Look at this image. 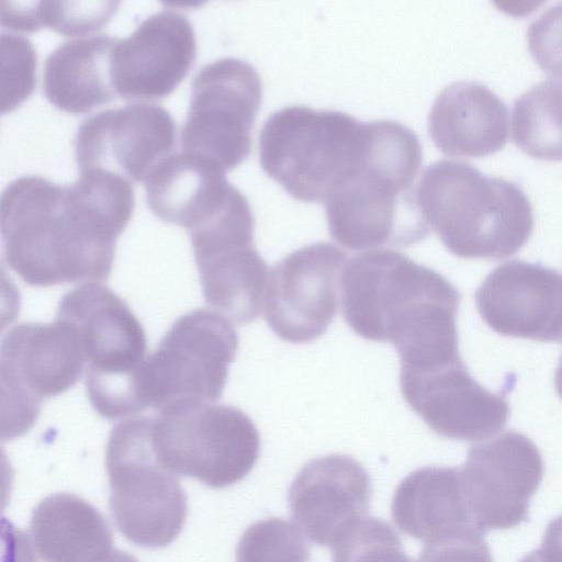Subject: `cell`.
Wrapping results in <instances>:
<instances>
[{
  "mask_svg": "<svg viewBox=\"0 0 562 562\" xmlns=\"http://www.w3.org/2000/svg\"><path fill=\"white\" fill-rule=\"evenodd\" d=\"M0 355L2 439L26 432L42 400L74 386L86 363L76 329L59 317L13 326L2 338Z\"/></svg>",
  "mask_w": 562,
  "mask_h": 562,
  "instance_id": "30bf717a",
  "label": "cell"
},
{
  "mask_svg": "<svg viewBox=\"0 0 562 562\" xmlns=\"http://www.w3.org/2000/svg\"><path fill=\"white\" fill-rule=\"evenodd\" d=\"M237 347V333L221 313L198 308L180 316L138 370L144 408L216 402Z\"/></svg>",
  "mask_w": 562,
  "mask_h": 562,
  "instance_id": "9c48e42d",
  "label": "cell"
},
{
  "mask_svg": "<svg viewBox=\"0 0 562 562\" xmlns=\"http://www.w3.org/2000/svg\"><path fill=\"white\" fill-rule=\"evenodd\" d=\"M310 548L301 529L283 518L256 521L243 533L236 562H308Z\"/></svg>",
  "mask_w": 562,
  "mask_h": 562,
  "instance_id": "484cf974",
  "label": "cell"
},
{
  "mask_svg": "<svg viewBox=\"0 0 562 562\" xmlns=\"http://www.w3.org/2000/svg\"><path fill=\"white\" fill-rule=\"evenodd\" d=\"M461 473L474 521L484 533L510 529L527 520L544 464L531 439L508 430L471 446Z\"/></svg>",
  "mask_w": 562,
  "mask_h": 562,
  "instance_id": "7c38bea8",
  "label": "cell"
},
{
  "mask_svg": "<svg viewBox=\"0 0 562 562\" xmlns=\"http://www.w3.org/2000/svg\"><path fill=\"white\" fill-rule=\"evenodd\" d=\"M1 112L29 97L35 83L36 52L29 38L1 34Z\"/></svg>",
  "mask_w": 562,
  "mask_h": 562,
  "instance_id": "83f0119b",
  "label": "cell"
},
{
  "mask_svg": "<svg viewBox=\"0 0 562 562\" xmlns=\"http://www.w3.org/2000/svg\"><path fill=\"white\" fill-rule=\"evenodd\" d=\"M528 49L553 79L562 80V3L548 9L529 26Z\"/></svg>",
  "mask_w": 562,
  "mask_h": 562,
  "instance_id": "f546056e",
  "label": "cell"
},
{
  "mask_svg": "<svg viewBox=\"0 0 562 562\" xmlns=\"http://www.w3.org/2000/svg\"><path fill=\"white\" fill-rule=\"evenodd\" d=\"M153 418L133 417L111 431L105 452L110 508L120 532L144 548H164L182 530L187 496L180 481L157 460Z\"/></svg>",
  "mask_w": 562,
  "mask_h": 562,
  "instance_id": "52a82bcc",
  "label": "cell"
},
{
  "mask_svg": "<svg viewBox=\"0 0 562 562\" xmlns=\"http://www.w3.org/2000/svg\"><path fill=\"white\" fill-rule=\"evenodd\" d=\"M364 124L304 105L274 112L260 132V165L294 199L326 201L358 167Z\"/></svg>",
  "mask_w": 562,
  "mask_h": 562,
  "instance_id": "5b68a950",
  "label": "cell"
},
{
  "mask_svg": "<svg viewBox=\"0 0 562 562\" xmlns=\"http://www.w3.org/2000/svg\"><path fill=\"white\" fill-rule=\"evenodd\" d=\"M171 114L155 103L136 102L85 119L75 137L80 171L101 168L146 180L175 143Z\"/></svg>",
  "mask_w": 562,
  "mask_h": 562,
  "instance_id": "5bb4252c",
  "label": "cell"
},
{
  "mask_svg": "<svg viewBox=\"0 0 562 562\" xmlns=\"http://www.w3.org/2000/svg\"><path fill=\"white\" fill-rule=\"evenodd\" d=\"M512 123L513 139L525 154L562 160V80H543L522 93Z\"/></svg>",
  "mask_w": 562,
  "mask_h": 562,
  "instance_id": "d4e9b609",
  "label": "cell"
},
{
  "mask_svg": "<svg viewBox=\"0 0 562 562\" xmlns=\"http://www.w3.org/2000/svg\"><path fill=\"white\" fill-rule=\"evenodd\" d=\"M117 2L41 1L36 3L41 26L75 35L101 27L114 13Z\"/></svg>",
  "mask_w": 562,
  "mask_h": 562,
  "instance_id": "f1b7e54d",
  "label": "cell"
},
{
  "mask_svg": "<svg viewBox=\"0 0 562 562\" xmlns=\"http://www.w3.org/2000/svg\"><path fill=\"white\" fill-rule=\"evenodd\" d=\"M56 317L76 329L86 357V389L94 411L116 419L142 412L137 373L146 359V336L128 305L100 282L67 292Z\"/></svg>",
  "mask_w": 562,
  "mask_h": 562,
  "instance_id": "8992f818",
  "label": "cell"
},
{
  "mask_svg": "<svg viewBox=\"0 0 562 562\" xmlns=\"http://www.w3.org/2000/svg\"><path fill=\"white\" fill-rule=\"evenodd\" d=\"M261 95L259 74L241 59L224 57L201 67L191 82L182 150L204 156L225 171L239 165L250 151Z\"/></svg>",
  "mask_w": 562,
  "mask_h": 562,
  "instance_id": "8fae6325",
  "label": "cell"
},
{
  "mask_svg": "<svg viewBox=\"0 0 562 562\" xmlns=\"http://www.w3.org/2000/svg\"><path fill=\"white\" fill-rule=\"evenodd\" d=\"M475 305L499 335L562 341V274L552 268L524 260L499 265L476 289Z\"/></svg>",
  "mask_w": 562,
  "mask_h": 562,
  "instance_id": "2e32d148",
  "label": "cell"
},
{
  "mask_svg": "<svg viewBox=\"0 0 562 562\" xmlns=\"http://www.w3.org/2000/svg\"><path fill=\"white\" fill-rule=\"evenodd\" d=\"M195 49L194 31L184 14L165 9L147 16L113 48L115 92L140 99L169 94L191 67Z\"/></svg>",
  "mask_w": 562,
  "mask_h": 562,
  "instance_id": "e0dca14e",
  "label": "cell"
},
{
  "mask_svg": "<svg viewBox=\"0 0 562 562\" xmlns=\"http://www.w3.org/2000/svg\"><path fill=\"white\" fill-rule=\"evenodd\" d=\"M340 280L349 327L368 340L391 342L398 357L458 340L459 291L404 254L391 249L359 254L345 265Z\"/></svg>",
  "mask_w": 562,
  "mask_h": 562,
  "instance_id": "7a4b0ae2",
  "label": "cell"
},
{
  "mask_svg": "<svg viewBox=\"0 0 562 562\" xmlns=\"http://www.w3.org/2000/svg\"><path fill=\"white\" fill-rule=\"evenodd\" d=\"M98 562H138L137 559L127 552L120 550H111Z\"/></svg>",
  "mask_w": 562,
  "mask_h": 562,
  "instance_id": "1f68e13d",
  "label": "cell"
},
{
  "mask_svg": "<svg viewBox=\"0 0 562 562\" xmlns=\"http://www.w3.org/2000/svg\"><path fill=\"white\" fill-rule=\"evenodd\" d=\"M0 225L9 267L31 285L50 286L105 280L127 223L75 182L23 176L1 194Z\"/></svg>",
  "mask_w": 562,
  "mask_h": 562,
  "instance_id": "6da1fadb",
  "label": "cell"
},
{
  "mask_svg": "<svg viewBox=\"0 0 562 562\" xmlns=\"http://www.w3.org/2000/svg\"><path fill=\"white\" fill-rule=\"evenodd\" d=\"M237 190L220 165L184 150L166 156L146 178L153 213L188 231L214 216Z\"/></svg>",
  "mask_w": 562,
  "mask_h": 562,
  "instance_id": "44dd1931",
  "label": "cell"
},
{
  "mask_svg": "<svg viewBox=\"0 0 562 562\" xmlns=\"http://www.w3.org/2000/svg\"><path fill=\"white\" fill-rule=\"evenodd\" d=\"M205 301L237 325L260 314L268 267L254 245L193 250Z\"/></svg>",
  "mask_w": 562,
  "mask_h": 562,
  "instance_id": "cb8c5ba5",
  "label": "cell"
},
{
  "mask_svg": "<svg viewBox=\"0 0 562 562\" xmlns=\"http://www.w3.org/2000/svg\"><path fill=\"white\" fill-rule=\"evenodd\" d=\"M151 441L165 469L212 488L243 480L260 453L252 420L234 406L213 403H180L161 411L153 418Z\"/></svg>",
  "mask_w": 562,
  "mask_h": 562,
  "instance_id": "ba28073f",
  "label": "cell"
},
{
  "mask_svg": "<svg viewBox=\"0 0 562 562\" xmlns=\"http://www.w3.org/2000/svg\"><path fill=\"white\" fill-rule=\"evenodd\" d=\"M398 529L425 544L483 537L471 513L461 469L424 467L405 476L392 501Z\"/></svg>",
  "mask_w": 562,
  "mask_h": 562,
  "instance_id": "d6986e66",
  "label": "cell"
},
{
  "mask_svg": "<svg viewBox=\"0 0 562 562\" xmlns=\"http://www.w3.org/2000/svg\"><path fill=\"white\" fill-rule=\"evenodd\" d=\"M400 385L408 406L450 440H487L510 414L506 398L472 378L463 360L425 373L401 372Z\"/></svg>",
  "mask_w": 562,
  "mask_h": 562,
  "instance_id": "9a60e30c",
  "label": "cell"
},
{
  "mask_svg": "<svg viewBox=\"0 0 562 562\" xmlns=\"http://www.w3.org/2000/svg\"><path fill=\"white\" fill-rule=\"evenodd\" d=\"M416 204L446 248L464 259H505L530 238L533 211L515 182L440 160L420 176Z\"/></svg>",
  "mask_w": 562,
  "mask_h": 562,
  "instance_id": "277c9868",
  "label": "cell"
},
{
  "mask_svg": "<svg viewBox=\"0 0 562 562\" xmlns=\"http://www.w3.org/2000/svg\"><path fill=\"white\" fill-rule=\"evenodd\" d=\"M554 386H555V390H557L559 396L562 398V355H561L559 364L555 369Z\"/></svg>",
  "mask_w": 562,
  "mask_h": 562,
  "instance_id": "d6a6232c",
  "label": "cell"
},
{
  "mask_svg": "<svg viewBox=\"0 0 562 562\" xmlns=\"http://www.w3.org/2000/svg\"><path fill=\"white\" fill-rule=\"evenodd\" d=\"M119 38L93 34L59 44L46 57L43 89L60 110L82 113L114 98L111 56Z\"/></svg>",
  "mask_w": 562,
  "mask_h": 562,
  "instance_id": "7402d4cb",
  "label": "cell"
},
{
  "mask_svg": "<svg viewBox=\"0 0 562 562\" xmlns=\"http://www.w3.org/2000/svg\"><path fill=\"white\" fill-rule=\"evenodd\" d=\"M333 562H414L385 520L364 516L331 546Z\"/></svg>",
  "mask_w": 562,
  "mask_h": 562,
  "instance_id": "4316f807",
  "label": "cell"
},
{
  "mask_svg": "<svg viewBox=\"0 0 562 562\" xmlns=\"http://www.w3.org/2000/svg\"><path fill=\"white\" fill-rule=\"evenodd\" d=\"M371 492L369 473L353 458H315L290 486L291 515L311 541L331 547L353 522L367 516Z\"/></svg>",
  "mask_w": 562,
  "mask_h": 562,
  "instance_id": "ac0fdd59",
  "label": "cell"
},
{
  "mask_svg": "<svg viewBox=\"0 0 562 562\" xmlns=\"http://www.w3.org/2000/svg\"><path fill=\"white\" fill-rule=\"evenodd\" d=\"M509 119L505 103L487 87L472 81L447 86L428 117L435 145L448 156L483 157L503 148Z\"/></svg>",
  "mask_w": 562,
  "mask_h": 562,
  "instance_id": "ffe728a7",
  "label": "cell"
},
{
  "mask_svg": "<svg viewBox=\"0 0 562 562\" xmlns=\"http://www.w3.org/2000/svg\"><path fill=\"white\" fill-rule=\"evenodd\" d=\"M418 137L395 121L364 123L358 167L326 199L331 237L351 250L405 247L430 232L415 200L422 167Z\"/></svg>",
  "mask_w": 562,
  "mask_h": 562,
  "instance_id": "3957f363",
  "label": "cell"
},
{
  "mask_svg": "<svg viewBox=\"0 0 562 562\" xmlns=\"http://www.w3.org/2000/svg\"><path fill=\"white\" fill-rule=\"evenodd\" d=\"M31 533L44 562H98L113 550L103 515L75 494L42 499L32 514Z\"/></svg>",
  "mask_w": 562,
  "mask_h": 562,
  "instance_id": "603a6c76",
  "label": "cell"
},
{
  "mask_svg": "<svg viewBox=\"0 0 562 562\" xmlns=\"http://www.w3.org/2000/svg\"><path fill=\"white\" fill-rule=\"evenodd\" d=\"M346 252L315 243L291 252L268 276L263 313L282 340L306 344L322 336L338 307V282Z\"/></svg>",
  "mask_w": 562,
  "mask_h": 562,
  "instance_id": "4fadbf2b",
  "label": "cell"
},
{
  "mask_svg": "<svg viewBox=\"0 0 562 562\" xmlns=\"http://www.w3.org/2000/svg\"><path fill=\"white\" fill-rule=\"evenodd\" d=\"M418 562H493L483 537L426 544Z\"/></svg>",
  "mask_w": 562,
  "mask_h": 562,
  "instance_id": "4dcf8cb0",
  "label": "cell"
}]
</instances>
